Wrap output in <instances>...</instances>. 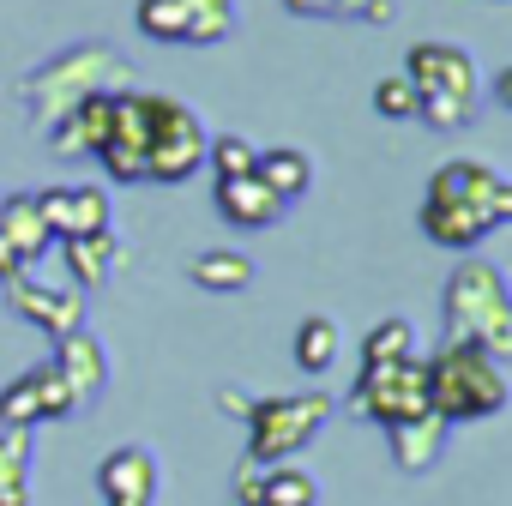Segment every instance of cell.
Listing matches in <instances>:
<instances>
[{
	"instance_id": "obj_4",
	"label": "cell",
	"mask_w": 512,
	"mask_h": 506,
	"mask_svg": "<svg viewBox=\"0 0 512 506\" xmlns=\"http://www.w3.org/2000/svg\"><path fill=\"white\" fill-rule=\"evenodd\" d=\"M97 91H127V61L109 49V43H79V49H61L55 61H43L37 73L19 79V103H31V115L49 127L61 121L73 103L97 97Z\"/></svg>"
},
{
	"instance_id": "obj_7",
	"label": "cell",
	"mask_w": 512,
	"mask_h": 506,
	"mask_svg": "<svg viewBox=\"0 0 512 506\" xmlns=\"http://www.w3.org/2000/svg\"><path fill=\"white\" fill-rule=\"evenodd\" d=\"M350 410L362 422H410L428 410V374H422V356H404V362H362L356 368V386H350Z\"/></svg>"
},
{
	"instance_id": "obj_33",
	"label": "cell",
	"mask_w": 512,
	"mask_h": 506,
	"mask_svg": "<svg viewBox=\"0 0 512 506\" xmlns=\"http://www.w3.org/2000/svg\"><path fill=\"white\" fill-rule=\"evenodd\" d=\"M494 103L512 115V67H500V73H494Z\"/></svg>"
},
{
	"instance_id": "obj_11",
	"label": "cell",
	"mask_w": 512,
	"mask_h": 506,
	"mask_svg": "<svg viewBox=\"0 0 512 506\" xmlns=\"http://www.w3.org/2000/svg\"><path fill=\"white\" fill-rule=\"evenodd\" d=\"M97 163H103L109 181H127V187L145 181V91H115V103H109V139H103Z\"/></svg>"
},
{
	"instance_id": "obj_22",
	"label": "cell",
	"mask_w": 512,
	"mask_h": 506,
	"mask_svg": "<svg viewBox=\"0 0 512 506\" xmlns=\"http://www.w3.org/2000/svg\"><path fill=\"white\" fill-rule=\"evenodd\" d=\"M296 368L302 374H326L332 362H338V320L332 314H308L302 326H296Z\"/></svg>"
},
{
	"instance_id": "obj_16",
	"label": "cell",
	"mask_w": 512,
	"mask_h": 506,
	"mask_svg": "<svg viewBox=\"0 0 512 506\" xmlns=\"http://www.w3.org/2000/svg\"><path fill=\"white\" fill-rule=\"evenodd\" d=\"M386 440H392V464H398L404 476H428V470L446 458L452 422H446V416H434V410H422V416H410V422H392V428H386Z\"/></svg>"
},
{
	"instance_id": "obj_14",
	"label": "cell",
	"mask_w": 512,
	"mask_h": 506,
	"mask_svg": "<svg viewBox=\"0 0 512 506\" xmlns=\"http://www.w3.org/2000/svg\"><path fill=\"white\" fill-rule=\"evenodd\" d=\"M37 211H43V223H49L55 241L115 229V223H109V193H103V187H43V193H37Z\"/></svg>"
},
{
	"instance_id": "obj_21",
	"label": "cell",
	"mask_w": 512,
	"mask_h": 506,
	"mask_svg": "<svg viewBox=\"0 0 512 506\" xmlns=\"http://www.w3.org/2000/svg\"><path fill=\"white\" fill-rule=\"evenodd\" d=\"M253 175H260L284 205H296V199L314 187V163H308V151H296V145H272V151H260Z\"/></svg>"
},
{
	"instance_id": "obj_3",
	"label": "cell",
	"mask_w": 512,
	"mask_h": 506,
	"mask_svg": "<svg viewBox=\"0 0 512 506\" xmlns=\"http://www.w3.org/2000/svg\"><path fill=\"white\" fill-rule=\"evenodd\" d=\"M422 374H428V410L446 416L452 428L464 422H488L506 410L512 398V374L500 356L476 350V344H440L434 356H422Z\"/></svg>"
},
{
	"instance_id": "obj_26",
	"label": "cell",
	"mask_w": 512,
	"mask_h": 506,
	"mask_svg": "<svg viewBox=\"0 0 512 506\" xmlns=\"http://www.w3.org/2000/svg\"><path fill=\"white\" fill-rule=\"evenodd\" d=\"M404 356H416V326L410 320H380V326H368V338H362V362H404Z\"/></svg>"
},
{
	"instance_id": "obj_12",
	"label": "cell",
	"mask_w": 512,
	"mask_h": 506,
	"mask_svg": "<svg viewBox=\"0 0 512 506\" xmlns=\"http://www.w3.org/2000/svg\"><path fill=\"white\" fill-rule=\"evenodd\" d=\"M55 247L43 211H37V193H7L0 199V278L7 272H37L43 253Z\"/></svg>"
},
{
	"instance_id": "obj_1",
	"label": "cell",
	"mask_w": 512,
	"mask_h": 506,
	"mask_svg": "<svg viewBox=\"0 0 512 506\" xmlns=\"http://www.w3.org/2000/svg\"><path fill=\"white\" fill-rule=\"evenodd\" d=\"M422 235L446 253H470L482 235L512 223V181L482 163V157H452L428 175L422 187V211H416Z\"/></svg>"
},
{
	"instance_id": "obj_20",
	"label": "cell",
	"mask_w": 512,
	"mask_h": 506,
	"mask_svg": "<svg viewBox=\"0 0 512 506\" xmlns=\"http://www.w3.org/2000/svg\"><path fill=\"white\" fill-rule=\"evenodd\" d=\"M37 482V446L19 428H0V506H31Z\"/></svg>"
},
{
	"instance_id": "obj_10",
	"label": "cell",
	"mask_w": 512,
	"mask_h": 506,
	"mask_svg": "<svg viewBox=\"0 0 512 506\" xmlns=\"http://www.w3.org/2000/svg\"><path fill=\"white\" fill-rule=\"evenodd\" d=\"M0 290H7V308L19 314V320H31L43 338H73V332H85V302H79V290H49V284H37V272H7L0 278Z\"/></svg>"
},
{
	"instance_id": "obj_23",
	"label": "cell",
	"mask_w": 512,
	"mask_h": 506,
	"mask_svg": "<svg viewBox=\"0 0 512 506\" xmlns=\"http://www.w3.org/2000/svg\"><path fill=\"white\" fill-rule=\"evenodd\" d=\"M260 506H320V476H308L296 458H284V464H266Z\"/></svg>"
},
{
	"instance_id": "obj_32",
	"label": "cell",
	"mask_w": 512,
	"mask_h": 506,
	"mask_svg": "<svg viewBox=\"0 0 512 506\" xmlns=\"http://www.w3.org/2000/svg\"><path fill=\"white\" fill-rule=\"evenodd\" d=\"M217 404H223L229 416H247V410H253V398H247L241 386H223V392H217Z\"/></svg>"
},
{
	"instance_id": "obj_31",
	"label": "cell",
	"mask_w": 512,
	"mask_h": 506,
	"mask_svg": "<svg viewBox=\"0 0 512 506\" xmlns=\"http://www.w3.org/2000/svg\"><path fill=\"white\" fill-rule=\"evenodd\" d=\"M356 19H368V25H392V19H398V0H362Z\"/></svg>"
},
{
	"instance_id": "obj_15",
	"label": "cell",
	"mask_w": 512,
	"mask_h": 506,
	"mask_svg": "<svg viewBox=\"0 0 512 506\" xmlns=\"http://www.w3.org/2000/svg\"><path fill=\"white\" fill-rule=\"evenodd\" d=\"M49 362H55V374L67 380V392H73V404H79V410H91V404L109 392V350H103L91 332L61 338Z\"/></svg>"
},
{
	"instance_id": "obj_34",
	"label": "cell",
	"mask_w": 512,
	"mask_h": 506,
	"mask_svg": "<svg viewBox=\"0 0 512 506\" xmlns=\"http://www.w3.org/2000/svg\"><path fill=\"white\" fill-rule=\"evenodd\" d=\"M356 7H362V0H344V19H356Z\"/></svg>"
},
{
	"instance_id": "obj_6",
	"label": "cell",
	"mask_w": 512,
	"mask_h": 506,
	"mask_svg": "<svg viewBox=\"0 0 512 506\" xmlns=\"http://www.w3.org/2000/svg\"><path fill=\"white\" fill-rule=\"evenodd\" d=\"M205 121L175 103V97H157L145 91V181L151 187H181L187 175L205 169Z\"/></svg>"
},
{
	"instance_id": "obj_25",
	"label": "cell",
	"mask_w": 512,
	"mask_h": 506,
	"mask_svg": "<svg viewBox=\"0 0 512 506\" xmlns=\"http://www.w3.org/2000/svg\"><path fill=\"white\" fill-rule=\"evenodd\" d=\"M253 163H260V145L241 139V133H217L205 139V169L217 181H235V175H253Z\"/></svg>"
},
{
	"instance_id": "obj_30",
	"label": "cell",
	"mask_w": 512,
	"mask_h": 506,
	"mask_svg": "<svg viewBox=\"0 0 512 506\" xmlns=\"http://www.w3.org/2000/svg\"><path fill=\"white\" fill-rule=\"evenodd\" d=\"M296 19H344V0H284Z\"/></svg>"
},
{
	"instance_id": "obj_13",
	"label": "cell",
	"mask_w": 512,
	"mask_h": 506,
	"mask_svg": "<svg viewBox=\"0 0 512 506\" xmlns=\"http://www.w3.org/2000/svg\"><path fill=\"white\" fill-rule=\"evenodd\" d=\"M103 506H157V452L151 446H115L97 464Z\"/></svg>"
},
{
	"instance_id": "obj_5",
	"label": "cell",
	"mask_w": 512,
	"mask_h": 506,
	"mask_svg": "<svg viewBox=\"0 0 512 506\" xmlns=\"http://www.w3.org/2000/svg\"><path fill=\"white\" fill-rule=\"evenodd\" d=\"M332 392H284V398H253L247 422V458L253 464H284L296 452H308L320 440V428L332 422Z\"/></svg>"
},
{
	"instance_id": "obj_19",
	"label": "cell",
	"mask_w": 512,
	"mask_h": 506,
	"mask_svg": "<svg viewBox=\"0 0 512 506\" xmlns=\"http://www.w3.org/2000/svg\"><path fill=\"white\" fill-rule=\"evenodd\" d=\"M193 284L205 290V296H241L247 284H253V260L241 247H205V253H193Z\"/></svg>"
},
{
	"instance_id": "obj_27",
	"label": "cell",
	"mask_w": 512,
	"mask_h": 506,
	"mask_svg": "<svg viewBox=\"0 0 512 506\" xmlns=\"http://www.w3.org/2000/svg\"><path fill=\"white\" fill-rule=\"evenodd\" d=\"M133 19L151 43H181L187 37V0H139Z\"/></svg>"
},
{
	"instance_id": "obj_29",
	"label": "cell",
	"mask_w": 512,
	"mask_h": 506,
	"mask_svg": "<svg viewBox=\"0 0 512 506\" xmlns=\"http://www.w3.org/2000/svg\"><path fill=\"white\" fill-rule=\"evenodd\" d=\"M260 488H266V464H253V458L241 452L235 470H229V500H235V506H260Z\"/></svg>"
},
{
	"instance_id": "obj_28",
	"label": "cell",
	"mask_w": 512,
	"mask_h": 506,
	"mask_svg": "<svg viewBox=\"0 0 512 506\" xmlns=\"http://www.w3.org/2000/svg\"><path fill=\"white\" fill-rule=\"evenodd\" d=\"M374 109H380L386 121H416V85H410L404 73H386V79L374 85Z\"/></svg>"
},
{
	"instance_id": "obj_8",
	"label": "cell",
	"mask_w": 512,
	"mask_h": 506,
	"mask_svg": "<svg viewBox=\"0 0 512 506\" xmlns=\"http://www.w3.org/2000/svg\"><path fill=\"white\" fill-rule=\"evenodd\" d=\"M404 79L416 85V103H422V97H440V103H458V109H470V115H476L482 79H476V61H470V49H458V43H440V37H428V43H410V55H404Z\"/></svg>"
},
{
	"instance_id": "obj_24",
	"label": "cell",
	"mask_w": 512,
	"mask_h": 506,
	"mask_svg": "<svg viewBox=\"0 0 512 506\" xmlns=\"http://www.w3.org/2000/svg\"><path fill=\"white\" fill-rule=\"evenodd\" d=\"M223 37H235V0H187V37L193 49H217Z\"/></svg>"
},
{
	"instance_id": "obj_9",
	"label": "cell",
	"mask_w": 512,
	"mask_h": 506,
	"mask_svg": "<svg viewBox=\"0 0 512 506\" xmlns=\"http://www.w3.org/2000/svg\"><path fill=\"white\" fill-rule=\"evenodd\" d=\"M67 416H79V404H73L67 380L55 374V362H37V368H25L19 380L0 386V428L31 434V428H43V422H67Z\"/></svg>"
},
{
	"instance_id": "obj_18",
	"label": "cell",
	"mask_w": 512,
	"mask_h": 506,
	"mask_svg": "<svg viewBox=\"0 0 512 506\" xmlns=\"http://www.w3.org/2000/svg\"><path fill=\"white\" fill-rule=\"evenodd\" d=\"M61 253H67V278H73V290H79V296L103 290V284L115 278V266H121V241H115V229L73 235V241H61Z\"/></svg>"
},
{
	"instance_id": "obj_17",
	"label": "cell",
	"mask_w": 512,
	"mask_h": 506,
	"mask_svg": "<svg viewBox=\"0 0 512 506\" xmlns=\"http://www.w3.org/2000/svg\"><path fill=\"white\" fill-rule=\"evenodd\" d=\"M211 205H217V217L223 223H235V229H272L290 205L260 181V175H235V181H217L211 187Z\"/></svg>"
},
{
	"instance_id": "obj_2",
	"label": "cell",
	"mask_w": 512,
	"mask_h": 506,
	"mask_svg": "<svg viewBox=\"0 0 512 506\" xmlns=\"http://www.w3.org/2000/svg\"><path fill=\"white\" fill-rule=\"evenodd\" d=\"M440 314H446L452 344H476V350L512 362V284H506V272L494 260L464 253V260L446 272Z\"/></svg>"
}]
</instances>
